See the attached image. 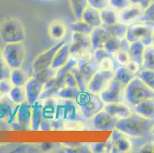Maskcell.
Instances as JSON below:
<instances>
[{
  "label": "cell",
  "instance_id": "cell-5",
  "mask_svg": "<svg viewBox=\"0 0 154 153\" xmlns=\"http://www.w3.org/2000/svg\"><path fill=\"white\" fill-rule=\"evenodd\" d=\"M26 37V29L19 19L9 17L0 24V39L4 44L23 42Z\"/></svg>",
  "mask_w": 154,
  "mask_h": 153
},
{
  "label": "cell",
  "instance_id": "cell-39",
  "mask_svg": "<svg viewBox=\"0 0 154 153\" xmlns=\"http://www.w3.org/2000/svg\"><path fill=\"white\" fill-rule=\"evenodd\" d=\"M113 57L116 63L118 64L119 66H126L131 61L130 54H129L128 50L127 49L120 48L113 54Z\"/></svg>",
  "mask_w": 154,
  "mask_h": 153
},
{
  "label": "cell",
  "instance_id": "cell-41",
  "mask_svg": "<svg viewBox=\"0 0 154 153\" xmlns=\"http://www.w3.org/2000/svg\"><path fill=\"white\" fill-rule=\"evenodd\" d=\"M71 72L73 73V74L75 75V78H76V81L78 82V85L79 89L81 90V91H85L87 90V86H88V81L85 79V78L84 77L83 74L81 73V71H79L77 66H75V67H73L72 70H71Z\"/></svg>",
  "mask_w": 154,
  "mask_h": 153
},
{
  "label": "cell",
  "instance_id": "cell-36",
  "mask_svg": "<svg viewBox=\"0 0 154 153\" xmlns=\"http://www.w3.org/2000/svg\"><path fill=\"white\" fill-rule=\"evenodd\" d=\"M137 77L140 78L148 87L154 90V70L142 68L137 74Z\"/></svg>",
  "mask_w": 154,
  "mask_h": 153
},
{
  "label": "cell",
  "instance_id": "cell-8",
  "mask_svg": "<svg viewBox=\"0 0 154 153\" xmlns=\"http://www.w3.org/2000/svg\"><path fill=\"white\" fill-rule=\"evenodd\" d=\"M56 98L57 104L54 119H59L64 122H83V120H85L81 114L75 100Z\"/></svg>",
  "mask_w": 154,
  "mask_h": 153
},
{
  "label": "cell",
  "instance_id": "cell-25",
  "mask_svg": "<svg viewBox=\"0 0 154 153\" xmlns=\"http://www.w3.org/2000/svg\"><path fill=\"white\" fill-rule=\"evenodd\" d=\"M146 44L142 41H137L130 43L128 47V52L131 57V61H135L137 64H139L142 67L143 63V55L144 49Z\"/></svg>",
  "mask_w": 154,
  "mask_h": 153
},
{
  "label": "cell",
  "instance_id": "cell-43",
  "mask_svg": "<svg viewBox=\"0 0 154 153\" xmlns=\"http://www.w3.org/2000/svg\"><path fill=\"white\" fill-rule=\"evenodd\" d=\"M9 74H10V69L5 63V59L2 55V49L0 48V81L5 78H9Z\"/></svg>",
  "mask_w": 154,
  "mask_h": 153
},
{
  "label": "cell",
  "instance_id": "cell-37",
  "mask_svg": "<svg viewBox=\"0 0 154 153\" xmlns=\"http://www.w3.org/2000/svg\"><path fill=\"white\" fill-rule=\"evenodd\" d=\"M122 41L123 39L115 37V36L111 35L108 38V40L107 41L103 48L107 50L109 54L113 55V54L117 52V50H119L121 48Z\"/></svg>",
  "mask_w": 154,
  "mask_h": 153
},
{
  "label": "cell",
  "instance_id": "cell-16",
  "mask_svg": "<svg viewBox=\"0 0 154 153\" xmlns=\"http://www.w3.org/2000/svg\"><path fill=\"white\" fill-rule=\"evenodd\" d=\"M18 105L15 103L6 96L0 100V119L5 120L9 123L16 121V111Z\"/></svg>",
  "mask_w": 154,
  "mask_h": 153
},
{
  "label": "cell",
  "instance_id": "cell-57",
  "mask_svg": "<svg viewBox=\"0 0 154 153\" xmlns=\"http://www.w3.org/2000/svg\"><path fill=\"white\" fill-rule=\"evenodd\" d=\"M151 135H152V136L154 137V126H152V130H151Z\"/></svg>",
  "mask_w": 154,
  "mask_h": 153
},
{
  "label": "cell",
  "instance_id": "cell-40",
  "mask_svg": "<svg viewBox=\"0 0 154 153\" xmlns=\"http://www.w3.org/2000/svg\"><path fill=\"white\" fill-rule=\"evenodd\" d=\"M138 22H145L154 25V0L149 6L144 10L142 17Z\"/></svg>",
  "mask_w": 154,
  "mask_h": 153
},
{
  "label": "cell",
  "instance_id": "cell-3",
  "mask_svg": "<svg viewBox=\"0 0 154 153\" xmlns=\"http://www.w3.org/2000/svg\"><path fill=\"white\" fill-rule=\"evenodd\" d=\"M81 114L85 120H91L97 113L103 110L104 102L100 95L94 94L88 90L81 91L75 99Z\"/></svg>",
  "mask_w": 154,
  "mask_h": 153
},
{
  "label": "cell",
  "instance_id": "cell-38",
  "mask_svg": "<svg viewBox=\"0 0 154 153\" xmlns=\"http://www.w3.org/2000/svg\"><path fill=\"white\" fill-rule=\"evenodd\" d=\"M80 92H81V90L78 87H72L65 86L62 89L60 90L56 97L75 100V98L79 94Z\"/></svg>",
  "mask_w": 154,
  "mask_h": 153
},
{
  "label": "cell",
  "instance_id": "cell-29",
  "mask_svg": "<svg viewBox=\"0 0 154 153\" xmlns=\"http://www.w3.org/2000/svg\"><path fill=\"white\" fill-rule=\"evenodd\" d=\"M42 116L43 119L48 120H53L55 118L56 104L57 98L49 97L42 100Z\"/></svg>",
  "mask_w": 154,
  "mask_h": 153
},
{
  "label": "cell",
  "instance_id": "cell-45",
  "mask_svg": "<svg viewBox=\"0 0 154 153\" xmlns=\"http://www.w3.org/2000/svg\"><path fill=\"white\" fill-rule=\"evenodd\" d=\"M109 2H110V0H88L89 6L100 11L108 7Z\"/></svg>",
  "mask_w": 154,
  "mask_h": 153
},
{
  "label": "cell",
  "instance_id": "cell-47",
  "mask_svg": "<svg viewBox=\"0 0 154 153\" xmlns=\"http://www.w3.org/2000/svg\"><path fill=\"white\" fill-rule=\"evenodd\" d=\"M12 87L13 86L11 84L9 78H5V79L0 81V93H2V94H4L5 96H8Z\"/></svg>",
  "mask_w": 154,
  "mask_h": 153
},
{
  "label": "cell",
  "instance_id": "cell-55",
  "mask_svg": "<svg viewBox=\"0 0 154 153\" xmlns=\"http://www.w3.org/2000/svg\"><path fill=\"white\" fill-rule=\"evenodd\" d=\"M6 96H5L4 94H2V93H0V100H2V99H3Z\"/></svg>",
  "mask_w": 154,
  "mask_h": 153
},
{
  "label": "cell",
  "instance_id": "cell-13",
  "mask_svg": "<svg viewBox=\"0 0 154 153\" xmlns=\"http://www.w3.org/2000/svg\"><path fill=\"white\" fill-rule=\"evenodd\" d=\"M118 120L104 109L97 113L91 119L94 129L98 131H112L116 128Z\"/></svg>",
  "mask_w": 154,
  "mask_h": 153
},
{
  "label": "cell",
  "instance_id": "cell-58",
  "mask_svg": "<svg viewBox=\"0 0 154 153\" xmlns=\"http://www.w3.org/2000/svg\"><path fill=\"white\" fill-rule=\"evenodd\" d=\"M152 142V145H153V151H154V141Z\"/></svg>",
  "mask_w": 154,
  "mask_h": 153
},
{
  "label": "cell",
  "instance_id": "cell-2",
  "mask_svg": "<svg viewBox=\"0 0 154 153\" xmlns=\"http://www.w3.org/2000/svg\"><path fill=\"white\" fill-rule=\"evenodd\" d=\"M56 71L51 67L35 73L32 77H30L26 83V89L27 101L30 104H34L39 100L45 89V85L50 78L54 77Z\"/></svg>",
  "mask_w": 154,
  "mask_h": 153
},
{
  "label": "cell",
  "instance_id": "cell-14",
  "mask_svg": "<svg viewBox=\"0 0 154 153\" xmlns=\"http://www.w3.org/2000/svg\"><path fill=\"white\" fill-rule=\"evenodd\" d=\"M128 137L117 129L112 130L110 142L113 145V149H115L117 152H128L131 151L133 144Z\"/></svg>",
  "mask_w": 154,
  "mask_h": 153
},
{
  "label": "cell",
  "instance_id": "cell-52",
  "mask_svg": "<svg viewBox=\"0 0 154 153\" xmlns=\"http://www.w3.org/2000/svg\"><path fill=\"white\" fill-rule=\"evenodd\" d=\"M52 130V124H51V120H48L43 119L41 123V126H40V129L39 131H44V132H48Z\"/></svg>",
  "mask_w": 154,
  "mask_h": 153
},
{
  "label": "cell",
  "instance_id": "cell-28",
  "mask_svg": "<svg viewBox=\"0 0 154 153\" xmlns=\"http://www.w3.org/2000/svg\"><path fill=\"white\" fill-rule=\"evenodd\" d=\"M136 77L137 74L130 71L126 66H119L114 70V80L119 81L125 87Z\"/></svg>",
  "mask_w": 154,
  "mask_h": 153
},
{
  "label": "cell",
  "instance_id": "cell-50",
  "mask_svg": "<svg viewBox=\"0 0 154 153\" xmlns=\"http://www.w3.org/2000/svg\"><path fill=\"white\" fill-rule=\"evenodd\" d=\"M107 142L94 143L91 145V150L94 152H107Z\"/></svg>",
  "mask_w": 154,
  "mask_h": 153
},
{
  "label": "cell",
  "instance_id": "cell-48",
  "mask_svg": "<svg viewBox=\"0 0 154 153\" xmlns=\"http://www.w3.org/2000/svg\"><path fill=\"white\" fill-rule=\"evenodd\" d=\"M64 83H65V85L68 87H78V82H77L76 81V78H75V75L73 74V73L71 72V71H70V72H68V74H66V76H65V78H64Z\"/></svg>",
  "mask_w": 154,
  "mask_h": 153
},
{
  "label": "cell",
  "instance_id": "cell-10",
  "mask_svg": "<svg viewBox=\"0 0 154 153\" xmlns=\"http://www.w3.org/2000/svg\"><path fill=\"white\" fill-rule=\"evenodd\" d=\"M114 79V71L98 70L91 78L87 86V90L100 95Z\"/></svg>",
  "mask_w": 154,
  "mask_h": 153
},
{
  "label": "cell",
  "instance_id": "cell-32",
  "mask_svg": "<svg viewBox=\"0 0 154 153\" xmlns=\"http://www.w3.org/2000/svg\"><path fill=\"white\" fill-rule=\"evenodd\" d=\"M143 69L154 70V45L151 44L146 45L143 55Z\"/></svg>",
  "mask_w": 154,
  "mask_h": 153
},
{
  "label": "cell",
  "instance_id": "cell-34",
  "mask_svg": "<svg viewBox=\"0 0 154 153\" xmlns=\"http://www.w3.org/2000/svg\"><path fill=\"white\" fill-rule=\"evenodd\" d=\"M69 4L76 19H82L83 12L89 6L88 0H69Z\"/></svg>",
  "mask_w": 154,
  "mask_h": 153
},
{
  "label": "cell",
  "instance_id": "cell-31",
  "mask_svg": "<svg viewBox=\"0 0 154 153\" xmlns=\"http://www.w3.org/2000/svg\"><path fill=\"white\" fill-rule=\"evenodd\" d=\"M8 96L16 105L22 104L27 101L25 87H12Z\"/></svg>",
  "mask_w": 154,
  "mask_h": 153
},
{
  "label": "cell",
  "instance_id": "cell-19",
  "mask_svg": "<svg viewBox=\"0 0 154 153\" xmlns=\"http://www.w3.org/2000/svg\"><path fill=\"white\" fill-rule=\"evenodd\" d=\"M77 67L83 74L88 84L92 76L99 70V64L94 57H91L78 59Z\"/></svg>",
  "mask_w": 154,
  "mask_h": 153
},
{
  "label": "cell",
  "instance_id": "cell-33",
  "mask_svg": "<svg viewBox=\"0 0 154 153\" xmlns=\"http://www.w3.org/2000/svg\"><path fill=\"white\" fill-rule=\"evenodd\" d=\"M68 30L71 33H81L91 35L94 30V28L84 22L82 19H77L68 26Z\"/></svg>",
  "mask_w": 154,
  "mask_h": 153
},
{
  "label": "cell",
  "instance_id": "cell-26",
  "mask_svg": "<svg viewBox=\"0 0 154 153\" xmlns=\"http://www.w3.org/2000/svg\"><path fill=\"white\" fill-rule=\"evenodd\" d=\"M42 120V100H38L32 105L31 130L33 131H39Z\"/></svg>",
  "mask_w": 154,
  "mask_h": 153
},
{
  "label": "cell",
  "instance_id": "cell-49",
  "mask_svg": "<svg viewBox=\"0 0 154 153\" xmlns=\"http://www.w3.org/2000/svg\"><path fill=\"white\" fill-rule=\"evenodd\" d=\"M130 1H131V5H137L145 10L146 8H147L149 6L153 0H130Z\"/></svg>",
  "mask_w": 154,
  "mask_h": 153
},
{
  "label": "cell",
  "instance_id": "cell-24",
  "mask_svg": "<svg viewBox=\"0 0 154 153\" xmlns=\"http://www.w3.org/2000/svg\"><path fill=\"white\" fill-rule=\"evenodd\" d=\"M71 58V54L70 52L69 44H64L61 46L59 50L57 51L51 64V67L54 70L59 69L60 67L66 64Z\"/></svg>",
  "mask_w": 154,
  "mask_h": 153
},
{
  "label": "cell",
  "instance_id": "cell-56",
  "mask_svg": "<svg viewBox=\"0 0 154 153\" xmlns=\"http://www.w3.org/2000/svg\"><path fill=\"white\" fill-rule=\"evenodd\" d=\"M152 44L154 45V29H153V32H152Z\"/></svg>",
  "mask_w": 154,
  "mask_h": 153
},
{
  "label": "cell",
  "instance_id": "cell-23",
  "mask_svg": "<svg viewBox=\"0 0 154 153\" xmlns=\"http://www.w3.org/2000/svg\"><path fill=\"white\" fill-rule=\"evenodd\" d=\"M134 112L143 117L154 121V98L144 100L133 107Z\"/></svg>",
  "mask_w": 154,
  "mask_h": 153
},
{
  "label": "cell",
  "instance_id": "cell-46",
  "mask_svg": "<svg viewBox=\"0 0 154 153\" xmlns=\"http://www.w3.org/2000/svg\"><path fill=\"white\" fill-rule=\"evenodd\" d=\"M112 54H109L107 50H105L104 48H99V49H95L94 50L93 52V57L96 60L97 62H100L102 60H103L104 58H107V57H112Z\"/></svg>",
  "mask_w": 154,
  "mask_h": 153
},
{
  "label": "cell",
  "instance_id": "cell-21",
  "mask_svg": "<svg viewBox=\"0 0 154 153\" xmlns=\"http://www.w3.org/2000/svg\"><path fill=\"white\" fill-rule=\"evenodd\" d=\"M68 27L61 19H54L50 22L48 29V33L51 39L55 41H61L66 35Z\"/></svg>",
  "mask_w": 154,
  "mask_h": 153
},
{
  "label": "cell",
  "instance_id": "cell-17",
  "mask_svg": "<svg viewBox=\"0 0 154 153\" xmlns=\"http://www.w3.org/2000/svg\"><path fill=\"white\" fill-rule=\"evenodd\" d=\"M144 10L134 5H131L124 10L119 12L120 22L124 25H130L138 22L142 17Z\"/></svg>",
  "mask_w": 154,
  "mask_h": 153
},
{
  "label": "cell",
  "instance_id": "cell-44",
  "mask_svg": "<svg viewBox=\"0 0 154 153\" xmlns=\"http://www.w3.org/2000/svg\"><path fill=\"white\" fill-rule=\"evenodd\" d=\"M99 70H103V71H114V57H107L102 60L100 62L98 63Z\"/></svg>",
  "mask_w": 154,
  "mask_h": 153
},
{
  "label": "cell",
  "instance_id": "cell-35",
  "mask_svg": "<svg viewBox=\"0 0 154 153\" xmlns=\"http://www.w3.org/2000/svg\"><path fill=\"white\" fill-rule=\"evenodd\" d=\"M104 27L110 32L112 36H115V37L119 38L124 39L126 37L128 25H124L121 22H118L115 25H110V26H104Z\"/></svg>",
  "mask_w": 154,
  "mask_h": 153
},
{
  "label": "cell",
  "instance_id": "cell-30",
  "mask_svg": "<svg viewBox=\"0 0 154 153\" xmlns=\"http://www.w3.org/2000/svg\"><path fill=\"white\" fill-rule=\"evenodd\" d=\"M100 12L103 25L104 26H110L120 22L119 12L112 8L111 7H107Z\"/></svg>",
  "mask_w": 154,
  "mask_h": 153
},
{
  "label": "cell",
  "instance_id": "cell-4",
  "mask_svg": "<svg viewBox=\"0 0 154 153\" xmlns=\"http://www.w3.org/2000/svg\"><path fill=\"white\" fill-rule=\"evenodd\" d=\"M151 98H154V90L148 87L137 77H136L124 90V103L132 108L143 101Z\"/></svg>",
  "mask_w": 154,
  "mask_h": 153
},
{
  "label": "cell",
  "instance_id": "cell-1",
  "mask_svg": "<svg viewBox=\"0 0 154 153\" xmlns=\"http://www.w3.org/2000/svg\"><path fill=\"white\" fill-rule=\"evenodd\" d=\"M154 126L153 120L143 117L133 112L127 117L119 120L116 125L117 130H120L132 138H144L151 135V130Z\"/></svg>",
  "mask_w": 154,
  "mask_h": 153
},
{
  "label": "cell",
  "instance_id": "cell-9",
  "mask_svg": "<svg viewBox=\"0 0 154 153\" xmlns=\"http://www.w3.org/2000/svg\"><path fill=\"white\" fill-rule=\"evenodd\" d=\"M154 25L142 22H137L128 25L125 38L129 43L142 41L146 45L152 43V35Z\"/></svg>",
  "mask_w": 154,
  "mask_h": 153
},
{
  "label": "cell",
  "instance_id": "cell-42",
  "mask_svg": "<svg viewBox=\"0 0 154 153\" xmlns=\"http://www.w3.org/2000/svg\"><path fill=\"white\" fill-rule=\"evenodd\" d=\"M131 5L130 0H110L109 6L120 12Z\"/></svg>",
  "mask_w": 154,
  "mask_h": 153
},
{
  "label": "cell",
  "instance_id": "cell-18",
  "mask_svg": "<svg viewBox=\"0 0 154 153\" xmlns=\"http://www.w3.org/2000/svg\"><path fill=\"white\" fill-rule=\"evenodd\" d=\"M103 109L118 120L127 117L134 112L133 108L124 102L105 103Z\"/></svg>",
  "mask_w": 154,
  "mask_h": 153
},
{
  "label": "cell",
  "instance_id": "cell-54",
  "mask_svg": "<svg viewBox=\"0 0 154 153\" xmlns=\"http://www.w3.org/2000/svg\"><path fill=\"white\" fill-rule=\"evenodd\" d=\"M140 152H154L152 142L146 143L139 149Z\"/></svg>",
  "mask_w": 154,
  "mask_h": 153
},
{
  "label": "cell",
  "instance_id": "cell-11",
  "mask_svg": "<svg viewBox=\"0 0 154 153\" xmlns=\"http://www.w3.org/2000/svg\"><path fill=\"white\" fill-rule=\"evenodd\" d=\"M65 44L64 41H60L57 44L53 45L52 47H49L47 50H44L41 54H39L32 64V68L33 73L39 72L45 69L51 67V64L53 62L54 57L55 54L57 53L60 47Z\"/></svg>",
  "mask_w": 154,
  "mask_h": 153
},
{
  "label": "cell",
  "instance_id": "cell-53",
  "mask_svg": "<svg viewBox=\"0 0 154 153\" xmlns=\"http://www.w3.org/2000/svg\"><path fill=\"white\" fill-rule=\"evenodd\" d=\"M64 123L65 122L59 119H54L51 120L52 124V130H61L64 129Z\"/></svg>",
  "mask_w": 154,
  "mask_h": 153
},
{
  "label": "cell",
  "instance_id": "cell-12",
  "mask_svg": "<svg viewBox=\"0 0 154 153\" xmlns=\"http://www.w3.org/2000/svg\"><path fill=\"white\" fill-rule=\"evenodd\" d=\"M125 87L119 81L113 79L107 87L100 93V96L104 103H121L124 100Z\"/></svg>",
  "mask_w": 154,
  "mask_h": 153
},
{
  "label": "cell",
  "instance_id": "cell-20",
  "mask_svg": "<svg viewBox=\"0 0 154 153\" xmlns=\"http://www.w3.org/2000/svg\"><path fill=\"white\" fill-rule=\"evenodd\" d=\"M111 36L110 32L106 29L104 26L94 28L91 34V46L94 50L99 48H103L107 41Z\"/></svg>",
  "mask_w": 154,
  "mask_h": 153
},
{
  "label": "cell",
  "instance_id": "cell-6",
  "mask_svg": "<svg viewBox=\"0 0 154 153\" xmlns=\"http://www.w3.org/2000/svg\"><path fill=\"white\" fill-rule=\"evenodd\" d=\"M69 48L71 57L77 60L93 57L94 49L91 46V35L72 33Z\"/></svg>",
  "mask_w": 154,
  "mask_h": 153
},
{
  "label": "cell",
  "instance_id": "cell-22",
  "mask_svg": "<svg viewBox=\"0 0 154 153\" xmlns=\"http://www.w3.org/2000/svg\"><path fill=\"white\" fill-rule=\"evenodd\" d=\"M82 20L86 22L87 24L91 26L92 28H97L103 26L100 12L98 9L88 6L83 12L82 16Z\"/></svg>",
  "mask_w": 154,
  "mask_h": 153
},
{
  "label": "cell",
  "instance_id": "cell-15",
  "mask_svg": "<svg viewBox=\"0 0 154 153\" xmlns=\"http://www.w3.org/2000/svg\"><path fill=\"white\" fill-rule=\"evenodd\" d=\"M32 119V104L26 101L18 105L16 111V123L19 125L21 130H31Z\"/></svg>",
  "mask_w": 154,
  "mask_h": 153
},
{
  "label": "cell",
  "instance_id": "cell-51",
  "mask_svg": "<svg viewBox=\"0 0 154 153\" xmlns=\"http://www.w3.org/2000/svg\"><path fill=\"white\" fill-rule=\"evenodd\" d=\"M126 67H127L130 71H131L133 73H134V74H137V73L139 72V71L142 69L141 65H140L139 64H137V62L133 61H130V62L126 65Z\"/></svg>",
  "mask_w": 154,
  "mask_h": 153
},
{
  "label": "cell",
  "instance_id": "cell-7",
  "mask_svg": "<svg viewBox=\"0 0 154 153\" xmlns=\"http://www.w3.org/2000/svg\"><path fill=\"white\" fill-rule=\"evenodd\" d=\"M2 55L9 69L22 67L26 58V48L23 42L5 44L2 49Z\"/></svg>",
  "mask_w": 154,
  "mask_h": 153
},
{
  "label": "cell",
  "instance_id": "cell-27",
  "mask_svg": "<svg viewBox=\"0 0 154 153\" xmlns=\"http://www.w3.org/2000/svg\"><path fill=\"white\" fill-rule=\"evenodd\" d=\"M28 73L22 67L11 70L9 79L13 87H25L29 79Z\"/></svg>",
  "mask_w": 154,
  "mask_h": 153
}]
</instances>
